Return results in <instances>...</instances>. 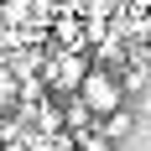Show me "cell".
<instances>
[{
	"label": "cell",
	"instance_id": "1",
	"mask_svg": "<svg viewBox=\"0 0 151 151\" xmlns=\"http://www.w3.org/2000/svg\"><path fill=\"white\" fill-rule=\"evenodd\" d=\"M78 99H83L99 120H109L115 109H125V83H120V73H115V68H99V63H94V73L83 78Z\"/></svg>",
	"mask_w": 151,
	"mask_h": 151
},
{
	"label": "cell",
	"instance_id": "2",
	"mask_svg": "<svg viewBox=\"0 0 151 151\" xmlns=\"http://www.w3.org/2000/svg\"><path fill=\"white\" fill-rule=\"evenodd\" d=\"M63 130H68L73 141H83V136L99 130V115H94L83 99H63Z\"/></svg>",
	"mask_w": 151,
	"mask_h": 151
},
{
	"label": "cell",
	"instance_id": "3",
	"mask_svg": "<svg viewBox=\"0 0 151 151\" xmlns=\"http://www.w3.org/2000/svg\"><path fill=\"white\" fill-rule=\"evenodd\" d=\"M136 125H141V120H136V109L125 104V109H115L109 120H99V130H104V136L120 146V141H130V136H136Z\"/></svg>",
	"mask_w": 151,
	"mask_h": 151
},
{
	"label": "cell",
	"instance_id": "4",
	"mask_svg": "<svg viewBox=\"0 0 151 151\" xmlns=\"http://www.w3.org/2000/svg\"><path fill=\"white\" fill-rule=\"evenodd\" d=\"M21 99H26V83H21V78H16L11 68L0 63V120H5V115H11V109L21 104Z\"/></svg>",
	"mask_w": 151,
	"mask_h": 151
},
{
	"label": "cell",
	"instance_id": "5",
	"mask_svg": "<svg viewBox=\"0 0 151 151\" xmlns=\"http://www.w3.org/2000/svg\"><path fill=\"white\" fill-rule=\"evenodd\" d=\"M73 146H78V151H120L115 141L104 136V130H94V136H83V141H73Z\"/></svg>",
	"mask_w": 151,
	"mask_h": 151
},
{
	"label": "cell",
	"instance_id": "6",
	"mask_svg": "<svg viewBox=\"0 0 151 151\" xmlns=\"http://www.w3.org/2000/svg\"><path fill=\"white\" fill-rule=\"evenodd\" d=\"M0 125H5V120H0Z\"/></svg>",
	"mask_w": 151,
	"mask_h": 151
}]
</instances>
